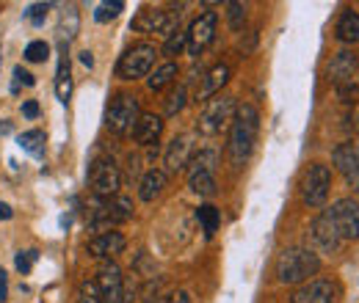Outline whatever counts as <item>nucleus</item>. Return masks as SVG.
<instances>
[{"instance_id":"nucleus-2","label":"nucleus","mask_w":359,"mask_h":303,"mask_svg":"<svg viewBox=\"0 0 359 303\" xmlns=\"http://www.w3.org/2000/svg\"><path fill=\"white\" fill-rule=\"evenodd\" d=\"M273 273H276V281L279 284H285V287H302V284L313 281V276L320 273V257L313 254L310 248H304V246L285 248L276 257Z\"/></svg>"},{"instance_id":"nucleus-35","label":"nucleus","mask_w":359,"mask_h":303,"mask_svg":"<svg viewBox=\"0 0 359 303\" xmlns=\"http://www.w3.org/2000/svg\"><path fill=\"white\" fill-rule=\"evenodd\" d=\"M78 303H102V301H100V293H97V287H94V281H83V284H81Z\"/></svg>"},{"instance_id":"nucleus-23","label":"nucleus","mask_w":359,"mask_h":303,"mask_svg":"<svg viewBox=\"0 0 359 303\" xmlns=\"http://www.w3.org/2000/svg\"><path fill=\"white\" fill-rule=\"evenodd\" d=\"M55 97L67 105L69 97H72V69H69V58L67 52H61L58 58V66H55Z\"/></svg>"},{"instance_id":"nucleus-11","label":"nucleus","mask_w":359,"mask_h":303,"mask_svg":"<svg viewBox=\"0 0 359 303\" xmlns=\"http://www.w3.org/2000/svg\"><path fill=\"white\" fill-rule=\"evenodd\" d=\"M180 14L182 11H166V8H144L138 11L133 20V31L138 34H161V36H172L180 28Z\"/></svg>"},{"instance_id":"nucleus-37","label":"nucleus","mask_w":359,"mask_h":303,"mask_svg":"<svg viewBox=\"0 0 359 303\" xmlns=\"http://www.w3.org/2000/svg\"><path fill=\"white\" fill-rule=\"evenodd\" d=\"M20 83H25V86H34L36 80H34V75H31L28 69H22V66H14V83H11V91H14V94L20 91Z\"/></svg>"},{"instance_id":"nucleus-7","label":"nucleus","mask_w":359,"mask_h":303,"mask_svg":"<svg viewBox=\"0 0 359 303\" xmlns=\"http://www.w3.org/2000/svg\"><path fill=\"white\" fill-rule=\"evenodd\" d=\"M89 188L97 199H114L122 188V171L114 163V157H97L89 169Z\"/></svg>"},{"instance_id":"nucleus-34","label":"nucleus","mask_w":359,"mask_h":303,"mask_svg":"<svg viewBox=\"0 0 359 303\" xmlns=\"http://www.w3.org/2000/svg\"><path fill=\"white\" fill-rule=\"evenodd\" d=\"M39 260V254L36 251H20L17 254V260H14V265H17V270L25 276V273H31V267H34V262Z\"/></svg>"},{"instance_id":"nucleus-19","label":"nucleus","mask_w":359,"mask_h":303,"mask_svg":"<svg viewBox=\"0 0 359 303\" xmlns=\"http://www.w3.org/2000/svg\"><path fill=\"white\" fill-rule=\"evenodd\" d=\"M130 135H133V141L138 146L152 149V146H158V141L163 135V119L158 113H141Z\"/></svg>"},{"instance_id":"nucleus-6","label":"nucleus","mask_w":359,"mask_h":303,"mask_svg":"<svg viewBox=\"0 0 359 303\" xmlns=\"http://www.w3.org/2000/svg\"><path fill=\"white\" fill-rule=\"evenodd\" d=\"M155 55H158V50H155V44L149 42H138L133 47H128L125 55L116 64V78H122V80L149 78L152 64H155Z\"/></svg>"},{"instance_id":"nucleus-1","label":"nucleus","mask_w":359,"mask_h":303,"mask_svg":"<svg viewBox=\"0 0 359 303\" xmlns=\"http://www.w3.org/2000/svg\"><path fill=\"white\" fill-rule=\"evenodd\" d=\"M257 135H260V111L252 102L238 105V113L229 125V138H226V157L232 169H243L249 163Z\"/></svg>"},{"instance_id":"nucleus-42","label":"nucleus","mask_w":359,"mask_h":303,"mask_svg":"<svg viewBox=\"0 0 359 303\" xmlns=\"http://www.w3.org/2000/svg\"><path fill=\"white\" fill-rule=\"evenodd\" d=\"M11 216H14V210L6 202H0V220H11Z\"/></svg>"},{"instance_id":"nucleus-21","label":"nucleus","mask_w":359,"mask_h":303,"mask_svg":"<svg viewBox=\"0 0 359 303\" xmlns=\"http://www.w3.org/2000/svg\"><path fill=\"white\" fill-rule=\"evenodd\" d=\"M334 39L340 44H348V47L359 44V11L354 8L340 11V17L334 22Z\"/></svg>"},{"instance_id":"nucleus-38","label":"nucleus","mask_w":359,"mask_h":303,"mask_svg":"<svg viewBox=\"0 0 359 303\" xmlns=\"http://www.w3.org/2000/svg\"><path fill=\"white\" fill-rule=\"evenodd\" d=\"M22 116H28V119H36V116H39V102L28 99V102L22 105Z\"/></svg>"},{"instance_id":"nucleus-36","label":"nucleus","mask_w":359,"mask_h":303,"mask_svg":"<svg viewBox=\"0 0 359 303\" xmlns=\"http://www.w3.org/2000/svg\"><path fill=\"white\" fill-rule=\"evenodd\" d=\"M47 11H50V3H34V6L25 11V17H28L34 25H42L47 17Z\"/></svg>"},{"instance_id":"nucleus-15","label":"nucleus","mask_w":359,"mask_h":303,"mask_svg":"<svg viewBox=\"0 0 359 303\" xmlns=\"http://www.w3.org/2000/svg\"><path fill=\"white\" fill-rule=\"evenodd\" d=\"M340 284L334 279H313L290 293V303H337Z\"/></svg>"},{"instance_id":"nucleus-45","label":"nucleus","mask_w":359,"mask_h":303,"mask_svg":"<svg viewBox=\"0 0 359 303\" xmlns=\"http://www.w3.org/2000/svg\"><path fill=\"white\" fill-rule=\"evenodd\" d=\"M0 8H3V3H0Z\"/></svg>"},{"instance_id":"nucleus-9","label":"nucleus","mask_w":359,"mask_h":303,"mask_svg":"<svg viewBox=\"0 0 359 303\" xmlns=\"http://www.w3.org/2000/svg\"><path fill=\"white\" fill-rule=\"evenodd\" d=\"M329 220L334 223L337 234L343 243H357L359 240V202L346 196V199H337L329 210H326Z\"/></svg>"},{"instance_id":"nucleus-24","label":"nucleus","mask_w":359,"mask_h":303,"mask_svg":"<svg viewBox=\"0 0 359 303\" xmlns=\"http://www.w3.org/2000/svg\"><path fill=\"white\" fill-rule=\"evenodd\" d=\"M180 75V66L175 61H166L163 66H158L155 72H149V78H147V88L149 91H163L166 86H172L175 80H177Z\"/></svg>"},{"instance_id":"nucleus-10","label":"nucleus","mask_w":359,"mask_h":303,"mask_svg":"<svg viewBox=\"0 0 359 303\" xmlns=\"http://www.w3.org/2000/svg\"><path fill=\"white\" fill-rule=\"evenodd\" d=\"M133 218V202L128 199V196H114V199H105L100 207H97V213L91 218V229L97 232V234H102V232H111V226H119V223H125V220H130Z\"/></svg>"},{"instance_id":"nucleus-16","label":"nucleus","mask_w":359,"mask_h":303,"mask_svg":"<svg viewBox=\"0 0 359 303\" xmlns=\"http://www.w3.org/2000/svg\"><path fill=\"white\" fill-rule=\"evenodd\" d=\"M216 25H219V14L216 11H205V14H199L188 25V52L194 58L202 55L208 44H213V39H216Z\"/></svg>"},{"instance_id":"nucleus-39","label":"nucleus","mask_w":359,"mask_h":303,"mask_svg":"<svg viewBox=\"0 0 359 303\" xmlns=\"http://www.w3.org/2000/svg\"><path fill=\"white\" fill-rule=\"evenodd\" d=\"M348 125H351V130L359 135V102H354V108L348 111Z\"/></svg>"},{"instance_id":"nucleus-20","label":"nucleus","mask_w":359,"mask_h":303,"mask_svg":"<svg viewBox=\"0 0 359 303\" xmlns=\"http://www.w3.org/2000/svg\"><path fill=\"white\" fill-rule=\"evenodd\" d=\"M226 80H229V66L226 64H216L213 69H208L205 78H202V86L196 88V102H208V99L219 97L222 88L226 86Z\"/></svg>"},{"instance_id":"nucleus-41","label":"nucleus","mask_w":359,"mask_h":303,"mask_svg":"<svg viewBox=\"0 0 359 303\" xmlns=\"http://www.w3.org/2000/svg\"><path fill=\"white\" fill-rule=\"evenodd\" d=\"M6 295H8V276L6 270H0V303L6 301Z\"/></svg>"},{"instance_id":"nucleus-12","label":"nucleus","mask_w":359,"mask_h":303,"mask_svg":"<svg viewBox=\"0 0 359 303\" xmlns=\"http://www.w3.org/2000/svg\"><path fill=\"white\" fill-rule=\"evenodd\" d=\"M332 163L334 171L346 179V185L359 196V143L354 141H343L332 149Z\"/></svg>"},{"instance_id":"nucleus-4","label":"nucleus","mask_w":359,"mask_h":303,"mask_svg":"<svg viewBox=\"0 0 359 303\" xmlns=\"http://www.w3.org/2000/svg\"><path fill=\"white\" fill-rule=\"evenodd\" d=\"M141 116V102L135 94L128 91H119L111 97L108 108H105V127L114 132V135H130Z\"/></svg>"},{"instance_id":"nucleus-26","label":"nucleus","mask_w":359,"mask_h":303,"mask_svg":"<svg viewBox=\"0 0 359 303\" xmlns=\"http://www.w3.org/2000/svg\"><path fill=\"white\" fill-rule=\"evenodd\" d=\"M17 141H20L22 152H28L31 157H36V160H42V157H45V132H42V130L22 132Z\"/></svg>"},{"instance_id":"nucleus-29","label":"nucleus","mask_w":359,"mask_h":303,"mask_svg":"<svg viewBox=\"0 0 359 303\" xmlns=\"http://www.w3.org/2000/svg\"><path fill=\"white\" fill-rule=\"evenodd\" d=\"M191 171H210L216 174V166H219V155L213 152V149H199V152H194V157H191Z\"/></svg>"},{"instance_id":"nucleus-28","label":"nucleus","mask_w":359,"mask_h":303,"mask_svg":"<svg viewBox=\"0 0 359 303\" xmlns=\"http://www.w3.org/2000/svg\"><path fill=\"white\" fill-rule=\"evenodd\" d=\"M196 220L202 223L205 237H213V234L219 232V226H222V213H219L213 204H202V207L196 210Z\"/></svg>"},{"instance_id":"nucleus-22","label":"nucleus","mask_w":359,"mask_h":303,"mask_svg":"<svg viewBox=\"0 0 359 303\" xmlns=\"http://www.w3.org/2000/svg\"><path fill=\"white\" fill-rule=\"evenodd\" d=\"M166 185H169L166 171H161V169H149V171H144V176L138 179V199L149 204V202H155V199L166 190Z\"/></svg>"},{"instance_id":"nucleus-13","label":"nucleus","mask_w":359,"mask_h":303,"mask_svg":"<svg viewBox=\"0 0 359 303\" xmlns=\"http://www.w3.org/2000/svg\"><path fill=\"white\" fill-rule=\"evenodd\" d=\"M359 78V52L354 50H340L329 58L326 64V80L334 83L337 88L348 86V83H357Z\"/></svg>"},{"instance_id":"nucleus-43","label":"nucleus","mask_w":359,"mask_h":303,"mask_svg":"<svg viewBox=\"0 0 359 303\" xmlns=\"http://www.w3.org/2000/svg\"><path fill=\"white\" fill-rule=\"evenodd\" d=\"M81 61H83V66H94V58H91L89 50H83V52H81Z\"/></svg>"},{"instance_id":"nucleus-3","label":"nucleus","mask_w":359,"mask_h":303,"mask_svg":"<svg viewBox=\"0 0 359 303\" xmlns=\"http://www.w3.org/2000/svg\"><path fill=\"white\" fill-rule=\"evenodd\" d=\"M235 113H238L235 97L219 94V97H213V99L205 102V108H202V113H199V119H196V132H199V135H208V138H210V135H219V132L226 130V127L232 125Z\"/></svg>"},{"instance_id":"nucleus-32","label":"nucleus","mask_w":359,"mask_h":303,"mask_svg":"<svg viewBox=\"0 0 359 303\" xmlns=\"http://www.w3.org/2000/svg\"><path fill=\"white\" fill-rule=\"evenodd\" d=\"M122 8H125V3H119V0H114V3H100L97 11H94V20H97V22H111V20L119 17Z\"/></svg>"},{"instance_id":"nucleus-30","label":"nucleus","mask_w":359,"mask_h":303,"mask_svg":"<svg viewBox=\"0 0 359 303\" xmlns=\"http://www.w3.org/2000/svg\"><path fill=\"white\" fill-rule=\"evenodd\" d=\"M182 50H188V31H182V28H177L166 42H163V55L166 58H175V55H182Z\"/></svg>"},{"instance_id":"nucleus-44","label":"nucleus","mask_w":359,"mask_h":303,"mask_svg":"<svg viewBox=\"0 0 359 303\" xmlns=\"http://www.w3.org/2000/svg\"><path fill=\"white\" fill-rule=\"evenodd\" d=\"M147 303H169V298H158V301H147Z\"/></svg>"},{"instance_id":"nucleus-40","label":"nucleus","mask_w":359,"mask_h":303,"mask_svg":"<svg viewBox=\"0 0 359 303\" xmlns=\"http://www.w3.org/2000/svg\"><path fill=\"white\" fill-rule=\"evenodd\" d=\"M169 303H194V301H191V293H188V290H177V293L169 298Z\"/></svg>"},{"instance_id":"nucleus-27","label":"nucleus","mask_w":359,"mask_h":303,"mask_svg":"<svg viewBox=\"0 0 359 303\" xmlns=\"http://www.w3.org/2000/svg\"><path fill=\"white\" fill-rule=\"evenodd\" d=\"M185 102H188V91H185L182 83H177V86H172V91H169L166 99H163V113H166L169 119H175V116L182 113Z\"/></svg>"},{"instance_id":"nucleus-33","label":"nucleus","mask_w":359,"mask_h":303,"mask_svg":"<svg viewBox=\"0 0 359 303\" xmlns=\"http://www.w3.org/2000/svg\"><path fill=\"white\" fill-rule=\"evenodd\" d=\"M47 55H50V44L42 42V39H36V42L25 47V61H31V64H42Z\"/></svg>"},{"instance_id":"nucleus-14","label":"nucleus","mask_w":359,"mask_h":303,"mask_svg":"<svg viewBox=\"0 0 359 303\" xmlns=\"http://www.w3.org/2000/svg\"><path fill=\"white\" fill-rule=\"evenodd\" d=\"M94 287H97L100 301L102 303H122V290H125L122 267H119L114 260L102 262V265H100V270H97Z\"/></svg>"},{"instance_id":"nucleus-8","label":"nucleus","mask_w":359,"mask_h":303,"mask_svg":"<svg viewBox=\"0 0 359 303\" xmlns=\"http://www.w3.org/2000/svg\"><path fill=\"white\" fill-rule=\"evenodd\" d=\"M307 248H310L313 254H318V257H320V254H340V248H343V240H340L334 223L326 216V210L318 213V216L310 220V229H307Z\"/></svg>"},{"instance_id":"nucleus-18","label":"nucleus","mask_w":359,"mask_h":303,"mask_svg":"<svg viewBox=\"0 0 359 303\" xmlns=\"http://www.w3.org/2000/svg\"><path fill=\"white\" fill-rule=\"evenodd\" d=\"M125 246H128V240H125L122 232H102V234L91 237L86 251H89V257H94V260L108 262V260H114L116 254H122Z\"/></svg>"},{"instance_id":"nucleus-46","label":"nucleus","mask_w":359,"mask_h":303,"mask_svg":"<svg viewBox=\"0 0 359 303\" xmlns=\"http://www.w3.org/2000/svg\"><path fill=\"white\" fill-rule=\"evenodd\" d=\"M0 61H3V55H0Z\"/></svg>"},{"instance_id":"nucleus-25","label":"nucleus","mask_w":359,"mask_h":303,"mask_svg":"<svg viewBox=\"0 0 359 303\" xmlns=\"http://www.w3.org/2000/svg\"><path fill=\"white\" fill-rule=\"evenodd\" d=\"M188 188L196 193V196H213L216 193V174L210 171H191L188 174Z\"/></svg>"},{"instance_id":"nucleus-31","label":"nucleus","mask_w":359,"mask_h":303,"mask_svg":"<svg viewBox=\"0 0 359 303\" xmlns=\"http://www.w3.org/2000/svg\"><path fill=\"white\" fill-rule=\"evenodd\" d=\"M226 22H229V28L232 31H243V25H246V6L243 3H226Z\"/></svg>"},{"instance_id":"nucleus-5","label":"nucleus","mask_w":359,"mask_h":303,"mask_svg":"<svg viewBox=\"0 0 359 303\" xmlns=\"http://www.w3.org/2000/svg\"><path fill=\"white\" fill-rule=\"evenodd\" d=\"M299 193H302V202L313 210H320L332 193V169L326 163H310L304 174H302V182H299Z\"/></svg>"},{"instance_id":"nucleus-17","label":"nucleus","mask_w":359,"mask_h":303,"mask_svg":"<svg viewBox=\"0 0 359 303\" xmlns=\"http://www.w3.org/2000/svg\"><path fill=\"white\" fill-rule=\"evenodd\" d=\"M194 157V135H177L169 146H166V155H163V166H166V176L169 174H180Z\"/></svg>"}]
</instances>
